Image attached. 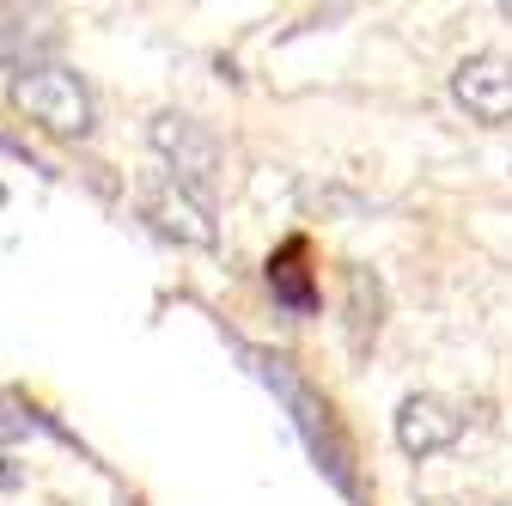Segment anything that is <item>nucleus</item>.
Here are the masks:
<instances>
[{
	"mask_svg": "<svg viewBox=\"0 0 512 506\" xmlns=\"http://www.w3.org/2000/svg\"><path fill=\"white\" fill-rule=\"evenodd\" d=\"M250 366H256V378L287 403V415H293V427H299V439H305V452L317 458V470H324L348 500H360V476H354V439H348V427L336 421V409H330V397L311 385V378L287 360V354H263V348H250Z\"/></svg>",
	"mask_w": 512,
	"mask_h": 506,
	"instance_id": "nucleus-1",
	"label": "nucleus"
},
{
	"mask_svg": "<svg viewBox=\"0 0 512 506\" xmlns=\"http://www.w3.org/2000/svg\"><path fill=\"white\" fill-rule=\"evenodd\" d=\"M13 110L31 116L37 129L61 135V141H86L92 135V92L74 68H37V74H19L13 80Z\"/></svg>",
	"mask_w": 512,
	"mask_h": 506,
	"instance_id": "nucleus-2",
	"label": "nucleus"
},
{
	"mask_svg": "<svg viewBox=\"0 0 512 506\" xmlns=\"http://www.w3.org/2000/svg\"><path fill=\"white\" fill-rule=\"evenodd\" d=\"M147 141L153 153L171 165V177L189 189V196H202L214 208V183H220V141L202 129L196 116H183V110H159L147 122Z\"/></svg>",
	"mask_w": 512,
	"mask_h": 506,
	"instance_id": "nucleus-3",
	"label": "nucleus"
},
{
	"mask_svg": "<svg viewBox=\"0 0 512 506\" xmlns=\"http://www.w3.org/2000/svg\"><path fill=\"white\" fill-rule=\"evenodd\" d=\"M141 214L153 220V232H165V238H177V244H196V250H214V244H220L214 208H208L202 196H189L171 171L141 189Z\"/></svg>",
	"mask_w": 512,
	"mask_h": 506,
	"instance_id": "nucleus-4",
	"label": "nucleus"
},
{
	"mask_svg": "<svg viewBox=\"0 0 512 506\" xmlns=\"http://www.w3.org/2000/svg\"><path fill=\"white\" fill-rule=\"evenodd\" d=\"M452 98L476 122H512V61L494 49H476L452 68Z\"/></svg>",
	"mask_w": 512,
	"mask_h": 506,
	"instance_id": "nucleus-5",
	"label": "nucleus"
},
{
	"mask_svg": "<svg viewBox=\"0 0 512 506\" xmlns=\"http://www.w3.org/2000/svg\"><path fill=\"white\" fill-rule=\"evenodd\" d=\"M55 49H61V25L49 13L0 7V68H7L13 80L37 74V68H55Z\"/></svg>",
	"mask_w": 512,
	"mask_h": 506,
	"instance_id": "nucleus-6",
	"label": "nucleus"
},
{
	"mask_svg": "<svg viewBox=\"0 0 512 506\" xmlns=\"http://www.w3.org/2000/svg\"><path fill=\"white\" fill-rule=\"evenodd\" d=\"M458 439H464L458 403H445V397H433V391H415V397L397 403V446H403L409 458H433V452H445V446H458Z\"/></svg>",
	"mask_w": 512,
	"mask_h": 506,
	"instance_id": "nucleus-7",
	"label": "nucleus"
},
{
	"mask_svg": "<svg viewBox=\"0 0 512 506\" xmlns=\"http://www.w3.org/2000/svg\"><path fill=\"white\" fill-rule=\"evenodd\" d=\"M269 293L299 311V318H311L317 311V287H311V269H305V238H287L275 257H269Z\"/></svg>",
	"mask_w": 512,
	"mask_h": 506,
	"instance_id": "nucleus-8",
	"label": "nucleus"
},
{
	"mask_svg": "<svg viewBox=\"0 0 512 506\" xmlns=\"http://www.w3.org/2000/svg\"><path fill=\"white\" fill-rule=\"evenodd\" d=\"M378 324H384V287H378L372 269L354 263V269H348V342H354V354L372 348Z\"/></svg>",
	"mask_w": 512,
	"mask_h": 506,
	"instance_id": "nucleus-9",
	"label": "nucleus"
},
{
	"mask_svg": "<svg viewBox=\"0 0 512 506\" xmlns=\"http://www.w3.org/2000/svg\"><path fill=\"white\" fill-rule=\"evenodd\" d=\"M25 433H31V421H25V415H0V452H7L13 439H25Z\"/></svg>",
	"mask_w": 512,
	"mask_h": 506,
	"instance_id": "nucleus-10",
	"label": "nucleus"
},
{
	"mask_svg": "<svg viewBox=\"0 0 512 506\" xmlns=\"http://www.w3.org/2000/svg\"><path fill=\"white\" fill-rule=\"evenodd\" d=\"M19 482H25V470H19V464H13L7 452H0V494H13Z\"/></svg>",
	"mask_w": 512,
	"mask_h": 506,
	"instance_id": "nucleus-11",
	"label": "nucleus"
},
{
	"mask_svg": "<svg viewBox=\"0 0 512 506\" xmlns=\"http://www.w3.org/2000/svg\"><path fill=\"white\" fill-rule=\"evenodd\" d=\"M500 13H506V19H512V0H506V7H500Z\"/></svg>",
	"mask_w": 512,
	"mask_h": 506,
	"instance_id": "nucleus-12",
	"label": "nucleus"
}]
</instances>
